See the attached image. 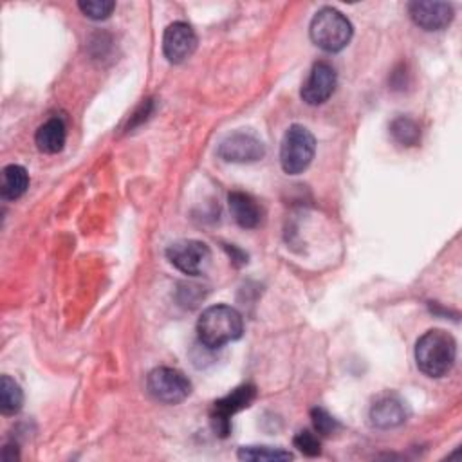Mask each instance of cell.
I'll list each match as a JSON object with an SVG mask.
<instances>
[{
	"label": "cell",
	"instance_id": "cell-8",
	"mask_svg": "<svg viewBox=\"0 0 462 462\" xmlns=\"http://www.w3.org/2000/svg\"><path fill=\"white\" fill-rule=\"evenodd\" d=\"M217 153L226 162H256L263 159L265 144L256 134L249 130H236L220 141Z\"/></svg>",
	"mask_w": 462,
	"mask_h": 462
},
{
	"label": "cell",
	"instance_id": "cell-10",
	"mask_svg": "<svg viewBox=\"0 0 462 462\" xmlns=\"http://www.w3.org/2000/svg\"><path fill=\"white\" fill-rule=\"evenodd\" d=\"M197 47V34L193 27L186 22H173L164 29L162 34V52L164 58L177 65L186 61Z\"/></svg>",
	"mask_w": 462,
	"mask_h": 462
},
{
	"label": "cell",
	"instance_id": "cell-14",
	"mask_svg": "<svg viewBox=\"0 0 462 462\" xmlns=\"http://www.w3.org/2000/svg\"><path fill=\"white\" fill-rule=\"evenodd\" d=\"M67 141V126L61 117L54 116L38 126L34 134L36 148L43 153H58L63 150Z\"/></svg>",
	"mask_w": 462,
	"mask_h": 462
},
{
	"label": "cell",
	"instance_id": "cell-4",
	"mask_svg": "<svg viewBox=\"0 0 462 462\" xmlns=\"http://www.w3.org/2000/svg\"><path fill=\"white\" fill-rule=\"evenodd\" d=\"M316 139L303 125H291L280 144V164L287 175L303 173L314 159Z\"/></svg>",
	"mask_w": 462,
	"mask_h": 462
},
{
	"label": "cell",
	"instance_id": "cell-11",
	"mask_svg": "<svg viewBox=\"0 0 462 462\" xmlns=\"http://www.w3.org/2000/svg\"><path fill=\"white\" fill-rule=\"evenodd\" d=\"M408 14L424 31H442L453 20V5L435 0H413L408 4Z\"/></svg>",
	"mask_w": 462,
	"mask_h": 462
},
{
	"label": "cell",
	"instance_id": "cell-18",
	"mask_svg": "<svg viewBox=\"0 0 462 462\" xmlns=\"http://www.w3.org/2000/svg\"><path fill=\"white\" fill-rule=\"evenodd\" d=\"M390 134L395 143L402 146H415L420 141V128L419 125L406 116H399L390 123Z\"/></svg>",
	"mask_w": 462,
	"mask_h": 462
},
{
	"label": "cell",
	"instance_id": "cell-19",
	"mask_svg": "<svg viewBox=\"0 0 462 462\" xmlns=\"http://www.w3.org/2000/svg\"><path fill=\"white\" fill-rule=\"evenodd\" d=\"M310 419H312V426H314V431L319 435V437H330L332 433H336L339 430V422L337 419H334L325 408H312L310 410Z\"/></svg>",
	"mask_w": 462,
	"mask_h": 462
},
{
	"label": "cell",
	"instance_id": "cell-15",
	"mask_svg": "<svg viewBox=\"0 0 462 462\" xmlns=\"http://www.w3.org/2000/svg\"><path fill=\"white\" fill-rule=\"evenodd\" d=\"M29 188V173L20 164H7L2 170L0 180V197L4 200H16L20 199Z\"/></svg>",
	"mask_w": 462,
	"mask_h": 462
},
{
	"label": "cell",
	"instance_id": "cell-5",
	"mask_svg": "<svg viewBox=\"0 0 462 462\" xmlns=\"http://www.w3.org/2000/svg\"><path fill=\"white\" fill-rule=\"evenodd\" d=\"M146 388L159 402L179 404L191 393V381L177 368L157 366L148 374Z\"/></svg>",
	"mask_w": 462,
	"mask_h": 462
},
{
	"label": "cell",
	"instance_id": "cell-20",
	"mask_svg": "<svg viewBox=\"0 0 462 462\" xmlns=\"http://www.w3.org/2000/svg\"><path fill=\"white\" fill-rule=\"evenodd\" d=\"M79 11L92 20H105L116 9V2L112 0H81L78 2Z\"/></svg>",
	"mask_w": 462,
	"mask_h": 462
},
{
	"label": "cell",
	"instance_id": "cell-9",
	"mask_svg": "<svg viewBox=\"0 0 462 462\" xmlns=\"http://www.w3.org/2000/svg\"><path fill=\"white\" fill-rule=\"evenodd\" d=\"M336 85H337V74L334 67L327 61H316L305 83L301 85L300 96L307 105L318 106V105H323L334 94Z\"/></svg>",
	"mask_w": 462,
	"mask_h": 462
},
{
	"label": "cell",
	"instance_id": "cell-2",
	"mask_svg": "<svg viewBox=\"0 0 462 462\" xmlns=\"http://www.w3.org/2000/svg\"><path fill=\"white\" fill-rule=\"evenodd\" d=\"M244 332V319L231 305H211L199 316L197 336L206 348H220L238 339Z\"/></svg>",
	"mask_w": 462,
	"mask_h": 462
},
{
	"label": "cell",
	"instance_id": "cell-13",
	"mask_svg": "<svg viewBox=\"0 0 462 462\" xmlns=\"http://www.w3.org/2000/svg\"><path fill=\"white\" fill-rule=\"evenodd\" d=\"M227 206L233 220L244 229H253L262 220L260 206L251 195L244 191H231L227 195Z\"/></svg>",
	"mask_w": 462,
	"mask_h": 462
},
{
	"label": "cell",
	"instance_id": "cell-3",
	"mask_svg": "<svg viewBox=\"0 0 462 462\" xmlns=\"http://www.w3.org/2000/svg\"><path fill=\"white\" fill-rule=\"evenodd\" d=\"M310 40L325 52L343 51L354 34L350 20L334 7H321L310 20Z\"/></svg>",
	"mask_w": 462,
	"mask_h": 462
},
{
	"label": "cell",
	"instance_id": "cell-17",
	"mask_svg": "<svg viewBox=\"0 0 462 462\" xmlns=\"http://www.w3.org/2000/svg\"><path fill=\"white\" fill-rule=\"evenodd\" d=\"M236 455L245 462H280L292 458V453L273 446H242Z\"/></svg>",
	"mask_w": 462,
	"mask_h": 462
},
{
	"label": "cell",
	"instance_id": "cell-7",
	"mask_svg": "<svg viewBox=\"0 0 462 462\" xmlns=\"http://www.w3.org/2000/svg\"><path fill=\"white\" fill-rule=\"evenodd\" d=\"M168 262L188 276H199L206 271L211 260L208 244L200 240H177L166 249Z\"/></svg>",
	"mask_w": 462,
	"mask_h": 462
},
{
	"label": "cell",
	"instance_id": "cell-1",
	"mask_svg": "<svg viewBox=\"0 0 462 462\" xmlns=\"http://www.w3.org/2000/svg\"><path fill=\"white\" fill-rule=\"evenodd\" d=\"M457 359V341L442 328L426 330L415 343V363L417 368L431 377H444L455 365Z\"/></svg>",
	"mask_w": 462,
	"mask_h": 462
},
{
	"label": "cell",
	"instance_id": "cell-21",
	"mask_svg": "<svg viewBox=\"0 0 462 462\" xmlns=\"http://www.w3.org/2000/svg\"><path fill=\"white\" fill-rule=\"evenodd\" d=\"M292 444L298 451H301L307 457H318L321 453V440L316 431L310 430H301L294 435Z\"/></svg>",
	"mask_w": 462,
	"mask_h": 462
},
{
	"label": "cell",
	"instance_id": "cell-12",
	"mask_svg": "<svg viewBox=\"0 0 462 462\" xmlns=\"http://www.w3.org/2000/svg\"><path fill=\"white\" fill-rule=\"evenodd\" d=\"M370 420L375 428L381 430L397 428L406 420V408L399 397L383 395L374 402L370 410Z\"/></svg>",
	"mask_w": 462,
	"mask_h": 462
},
{
	"label": "cell",
	"instance_id": "cell-16",
	"mask_svg": "<svg viewBox=\"0 0 462 462\" xmlns=\"http://www.w3.org/2000/svg\"><path fill=\"white\" fill-rule=\"evenodd\" d=\"M23 406V392L20 384L7 374L0 379V410L4 415H14Z\"/></svg>",
	"mask_w": 462,
	"mask_h": 462
},
{
	"label": "cell",
	"instance_id": "cell-6",
	"mask_svg": "<svg viewBox=\"0 0 462 462\" xmlns=\"http://www.w3.org/2000/svg\"><path fill=\"white\" fill-rule=\"evenodd\" d=\"M256 399V388L253 384H240L227 395L217 399L211 408V428L215 435L227 437L231 433V417L245 408Z\"/></svg>",
	"mask_w": 462,
	"mask_h": 462
}]
</instances>
